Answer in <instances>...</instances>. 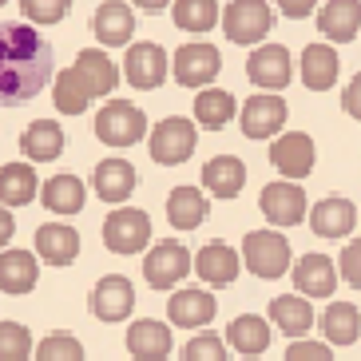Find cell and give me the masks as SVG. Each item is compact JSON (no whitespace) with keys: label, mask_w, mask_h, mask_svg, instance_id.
Here are the masks:
<instances>
[{"label":"cell","mask_w":361,"mask_h":361,"mask_svg":"<svg viewBox=\"0 0 361 361\" xmlns=\"http://www.w3.org/2000/svg\"><path fill=\"white\" fill-rule=\"evenodd\" d=\"M52 80V44L32 24H0V104H28Z\"/></svg>","instance_id":"cell-1"},{"label":"cell","mask_w":361,"mask_h":361,"mask_svg":"<svg viewBox=\"0 0 361 361\" xmlns=\"http://www.w3.org/2000/svg\"><path fill=\"white\" fill-rule=\"evenodd\" d=\"M195 143H199V131H195V119L187 116H167L159 119L147 135L151 159L163 163V167H179L195 155Z\"/></svg>","instance_id":"cell-2"},{"label":"cell","mask_w":361,"mask_h":361,"mask_svg":"<svg viewBox=\"0 0 361 361\" xmlns=\"http://www.w3.org/2000/svg\"><path fill=\"white\" fill-rule=\"evenodd\" d=\"M243 262L255 278H282L290 270V243L282 231H250L243 238Z\"/></svg>","instance_id":"cell-3"},{"label":"cell","mask_w":361,"mask_h":361,"mask_svg":"<svg viewBox=\"0 0 361 361\" xmlns=\"http://www.w3.org/2000/svg\"><path fill=\"white\" fill-rule=\"evenodd\" d=\"M147 135V116L139 111L128 99H111V104L99 107L96 116V139L107 147H131Z\"/></svg>","instance_id":"cell-4"},{"label":"cell","mask_w":361,"mask_h":361,"mask_svg":"<svg viewBox=\"0 0 361 361\" xmlns=\"http://www.w3.org/2000/svg\"><path fill=\"white\" fill-rule=\"evenodd\" d=\"M151 243V219L139 207H116L104 219V246L111 255H139Z\"/></svg>","instance_id":"cell-5"},{"label":"cell","mask_w":361,"mask_h":361,"mask_svg":"<svg viewBox=\"0 0 361 361\" xmlns=\"http://www.w3.org/2000/svg\"><path fill=\"white\" fill-rule=\"evenodd\" d=\"M191 250L183 243H175V238H163V243H155L147 250V258H143V278H147V286L155 290H175L183 282V278L191 274Z\"/></svg>","instance_id":"cell-6"},{"label":"cell","mask_w":361,"mask_h":361,"mask_svg":"<svg viewBox=\"0 0 361 361\" xmlns=\"http://www.w3.org/2000/svg\"><path fill=\"white\" fill-rule=\"evenodd\" d=\"M171 72H175V80L183 87H202L207 92V84L223 72V52L207 40L183 44L179 52H175V60H171Z\"/></svg>","instance_id":"cell-7"},{"label":"cell","mask_w":361,"mask_h":361,"mask_svg":"<svg viewBox=\"0 0 361 361\" xmlns=\"http://www.w3.org/2000/svg\"><path fill=\"white\" fill-rule=\"evenodd\" d=\"M314 159H318V147L306 131H286L270 143V163L278 167V175L286 183H302L314 171Z\"/></svg>","instance_id":"cell-8"},{"label":"cell","mask_w":361,"mask_h":361,"mask_svg":"<svg viewBox=\"0 0 361 361\" xmlns=\"http://www.w3.org/2000/svg\"><path fill=\"white\" fill-rule=\"evenodd\" d=\"M274 28V8L262 4V0H250V4H226L223 8V32L234 44H258L270 36Z\"/></svg>","instance_id":"cell-9"},{"label":"cell","mask_w":361,"mask_h":361,"mask_svg":"<svg viewBox=\"0 0 361 361\" xmlns=\"http://www.w3.org/2000/svg\"><path fill=\"white\" fill-rule=\"evenodd\" d=\"M246 75H250V84L278 96L282 87L290 84V75H294V60L282 44H258L250 60H246Z\"/></svg>","instance_id":"cell-10"},{"label":"cell","mask_w":361,"mask_h":361,"mask_svg":"<svg viewBox=\"0 0 361 361\" xmlns=\"http://www.w3.org/2000/svg\"><path fill=\"white\" fill-rule=\"evenodd\" d=\"M167 72H171L167 52L151 40L131 44L128 56H123V80H128L131 87H139V92H155V87L167 80Z\"/></svg>","instance_id":"cell-11"},{"label":"cell","mask_w":361,"mask_h":361,"mask_svg":"<svg viewBox=\"0 0 361 361\" xmlns=\"http://www.w3.org/2000/svg\"><path fill=\"white\" fill-rule=\"evenodd\" d=\"M262 214L270 226H298L302 219H310V207H306V191L298 183H266L262 187Z\"/></svg>","instance_id":"cell-12"},{"label":"cell","mask_w":361,"mask_h":361,"mask_svg":"<svg viewBox=\"0 0 361 361\" xmlns=\"http://www.w3.org/2000/svg\"><path fill=\"white\" fill-rule=\"evenodd\" d=\"M238 123H243L246 139H270L286 128V99L270 96V92H255V96L243 104L238 111Z\"/></svg>","instance_id":"cell-13"},{"label":"cell","mask_w":361,"mask_h":361,"mask_svg":"<svg viewBox=\"0 0 361 361\" xmlns=\"http://www.w3.org/2000/svg\"><path fill=\"white\" fill-rule=\"evenodd\" d=\"M135 310V286L123 274H104L92 290V314L99 322H123Z\"/></svg>","instance_id":"cell-14"},{"label":"cell","mask_w":361,"mask_h":361,"mask_svg":"<svg viewBox=\"0 0 361 361\" xmlns=\"http://www.w3.org/2000/svg\"><path fill=\"white\" fill-rule=\"evenodd\" d=\"M214 314H219V302H214L211 290H202V286H183V290H175L171 302H167L171 326H183V329L211 326Z\"/></svg>","instance_id":"cell-15"},{"label":"cell","mask_w":361,"mask_h":361,"mask_svg":"<svg viewBox=\"0 0 361 361\" xmlns=\"http://www.w3.org/2000/svg\"><path fill=\"white\" fill-rule=\"evenodd\" d=\"M243 270V255L231 250L226 243H207L195 255V274L207 282V286H231L234 278Z\"/></svg>","instance_id":"cell-16"},{"label":"cell","mask_w":361,"mask_h":361,"mask_svg":"<svg viewBox=\"0 0 361 361\" xmlns=\"http://www.w3.org/2000/svg\"><path fill=\"white\" fill-rule=\"evenodd\" d=\"M294 286L306 302L310 298H329L338 290V266L326 255H302L294 262Z\"/></svg>","instance_id":"cell-17"},{"label":"cell","mask_w":361,"mask_h":361,"mask_svg":"<svg viewBox=\"0 0 361 361\" xmlns=\"http://www.w3.org/2000/svg\"><path fill=\"white\" fill-rule=\"evenodd\" d=\"M338 48L334 44H306V52L298 60V75H302V84L310 92H326V87L338 84Z\"/></svg>","instance_id":"cell-18"},{"label":"cell","mask_w":361,"mask_h":361,"mask_svg":"<svg viewBox=\"0 0 361 361\" xmlns=\"http://www.w3.org/2000/svg\"><path fill=\"white\" fill-rule=\"evenodd\" d=\"M171 326H163V322L155 318H139L128 326V353L139 361H167L171 353Z\"/></svg>","instance_id":"cell-19"},{"label":"cell","mask_w":361,"mask_h":361,"mask_svg":"<svg viewBox=\"0 0 361 361\" xmlns=\"http://www.w3.org/2000/svg\"><path fill=\"white\" fill-rule=\"evenodd\" d=\"M92 32H96V40L104 48H123L131 40V32H135V12H131V4H119V0L99 4L96 16H92Z\"/></svg>","instance_id":"cell-20"},{"label":"cell","mask_w":361,"mask_h":361,"mask_svg":"<svg viewBox=\"0 0 361 361\" xmlns=\"http://www.w3.org/2000/svg\"><path fill=\"white\" fill-rule=\"evenodd\" d=\"M361 214L353 211L350 199H341V195H329V199H322L314 211H310V231L318 234V238H345V234L353 231V223H357Z\"/></svg>","instance_id":"cell-21"},{"label":"cell","mask_w":361,"mask_h":361,"mask_svg":"<svg viewBox=\"0 0 361 361\" xmlns=\"http://www.w3.org/2000/svg\"><path fill=\"white\" fill-rule=\"evenodd\" d=\"M270 326H278L294 341H306V334L314 329V306L302 294H278L270 302Z\"/></svg>","instance_id":"cell-22"},{"label":"cell","mask_w":361,"mask_h":361,"mask_svg":"<svg viewBox=\"0 0 361 361\" xmlns=\"http://www.w3.org/2000/svg\"><path fill=\"white\" fill-rule=\"evenodd\" d=\"M202 187L214 195V199H238L246 187V163L238 155H214L207 167H202Z\"/></svg>","instance_id":"cell-23"},{"label":"cell","mask_w":361,"mask_h":361,"mask_svg":"<svg viewBox=\"0 0 361 361\" xmlns=\"http://www.w3.org/2000/svg\"><path fill=\"white\" fill-rule=\"evenodd\" d=\"M36 255L48 266H72L80 255V234L68 223H44L36 231Z\"/></svg>","instance_id":"cell-24"},{"label":"cell","mask_w":361,"mask_h":361,"mask_svg":"<svg viewBox=\"0 0 361 361\" xmlns=\"http://www.w3.org/2000/svg\"><path fill=\"white\" fill-rule=\"evenodd\" d=\"M207 214H211V199L199 187H175L167 195V223L175 231H195L207 223Z\"/></svg>","instance_id":"cell-25"},{"label":"cell","mask_w":361,"mask_h":361,"mask_svg":"<svg viewBox=\"0 0 361 361\" xmlns=\"http://www.w3.org/2000/svg\"><path fill=\"white\" fill-rule=\"evenodd\" d=\"M226 341H231L234 353L258 357V353L270 350V318H262V314H238L226 326Z\"/></svg>","instance_id":"cell-26"},{"label":"cell","mask_w":361,"mask_h":361,"mask_svg":"<svg viewBox=\"0 0 361 361\" xmlns=\"http://www.w3.org/2000/svg\"><path fill=\"white\" fill-rule=\"evenodd\" d=\"M20 151H24V159H32V163L60 159V151H64V131H60V123L56 119H32L20 135Z\"/></svg>","instance_id":"cell-27"},{"label":"cell","mask_w":361,"mask_h":361,"mask_svg":"<svg viewBox=\"0 0 361 361\" xmlns=\"http://www.w3.org/2000/svg\"><path fill=\"white\" fill-rule=\"evenodd\" d=\"M92 187H96V195L104 202H116L119 207V202L131 199V191H135V167L128 159H104V163H96Z\"/></svg>","instance_id":"cell-28"},{"label":"cell","mask_w":361,"mask_h":361,"mask_svg":"<svg viewBox=\"0 0 361 361\" xmlns=\"http://www.w3.org/2000/svg\"><path fill=\"white\" fill-rule=\"evenodd\" d=\"M40 278V262L28 250H0V290L4 294H28Z\"/></svg>","instance_id":"cell-29"},{"label":"cell","mask_w":361,"mask_h":361,"mask_svg":"<svg viewBox=\"0 0 361 361\" xmlns=\"http://www.w3.org/2000/svg\"><path fill=\"white\" fill-rule=\"evenodd\" d=\"M318 24H322V36L326 40H334V44L353 40L361 28V4L357 0H329V4H322Z\"/></svg>","instance_id":"cell-30"},{"label":"cell","mask_w":361,"mask_h":361,"mask_svg":"<svg viewBox=\"0 0 361 361\" xmlns=\"http://www.w3.org/2000/svg\"><path fill=\"white\" fill-rule=\"evenodd\" d=\"M75 72L84 75V84L92 87V96H111L119 84V68L111 64V56L99 52V48H84V52L75 56Z\"/></svg>","instance_id":"cell-31"},{"label":"cell","mask_w":361,"mask_h":361,"mask_svg":"<svg viewBox=\"0 0 361 361\" xmlns=\"http://www.w3.org/2000/svg\"><path fill=\"white\" fill-rule=\"evenodd\" d=\"M40 202L52 214H80L84 202H87V191L75 175H52V179L40 187Z\"/></svg>","instance_id":"cell-32"},{"label":"cell","mask_w":361,"mask_h":361,"mask_svg":"<svg viewBox=\"0 0 361 361\" xmlns=\"http://www.w3.org/2000/svg\"><path fill=\"white\" fill-rule=\"evenodd\" d=\"M322 334L329 345H353L361 338V314L353 302H329L322 314Z\"/></svg>","instance_id":"cell-33"},{"label":"cell","mask_w":361,"mask_h":361,"mask_svg":"<svg viewBox=\"0 0 361 361\" xmlns=\"http://www.w3.org/2000/svg\"><path fill=\"white\" fill-rule=\"evenodd\" d=\"M36 199V171L28 163H4L0 167V207H24Z\"/></svg>","instance_id":"cell-34"},{"label":"cell","mask_w":361,"mask_h":361,"mask_svg":"<svg viewBox=\"0 0 361 361\" xmlns=\"http://www.w3.org/2000/svg\"><path fill=\"white\" fill-rule=\"evenodd\" d=\"M171 20L179 24L183 32H211L214 24H223V4H214V0H175Z\"/></svg>","instance_id":"cell-35"},{"label":"cell","mask_w":361,"mask_h":361,"mask_svg":"<svg viewBox=\"0 0 361 361\" xmlns=\"http://www.w3.org/2000/svg\"><path fill=\"white\" fill-rule=\"evenodd\" d=\"M234 96L231 92H223V87H207V92H199V99H195V123L207 131H223L226 123L234 119Z\"/></svg>","instance_id":"cell-36"},{"label":"cell","mask_w":361,"mask_h":361,"mask_svg":"<svg viewBox=\"0 0 361 361\" xmlns=\"http://www.w3.org/2000/svg\"><path fill=\"white\" fill-rule=\"evenodd\" d=\"M52 99L56 107L64 111V116H80V111H87V104H92V87L84 84V75L75 72V68H64V72H56V84H52Z\"/></svg>","instance_id":"cell-37"},{"label":"cell","mask_w":361,"mask_h":361,"mask_svg":"<svg viewBox=\"0 0 361 361\" xmlns=\"http://www.w3.org/2000/svg\"><path fill=\"white\" fill-rule=\"evenodd\" d=\"M36 361H84V345H80V338L56 329L36 345Z\"/></svg>","instance_id":"cell-38"},{"label":"cell","mask_w":361,"mask_h":361,"mask_svg":"<svg viewBox=\"0 0 361 361\" xmlns=\"http://www.w3.org/2000/svg\"><path fill=\"white\" fill-rule=\"evenodd\" d=\"M32 334L20 322H0V361H28Z\"/></svg>","instance_id":"cell-39"},{"label":"cell","mask_w":361,"mask_h":361,"mask_svg":"<svg viewBox=\"0 0 361 361\" xmlns=\"http://www.w3.org/2000/svg\"><path fill=\"white\" fill-rule=\"evenodd\" d=\"M183 361H226L223 338H219V334H211V329L195 334V338L183 345Z\"/></svg>","instance_id":"cell-40"},{"label":"cell","mask_w":361,"mask_h":361,"mask_svg":"<svg viewBox=\"0 0 361 361\" xmlns=\"http://www.w3.org/2000/svg\"><path fill=\"white\" fill-rule=\"evenodd\" d=\"M72 8V0H20V12L32 24H60Z\"/></svg>","instance_id":"cell-41"},{"label":"cell","mask_w":361,"mask_h":361,"mask_svg":"<svg viewBox=\"0 0 361 361\" xmlns=\"http://www.w3.org/2000/svg\"><path fill=\"white\" fill-rule=\"evenodd\" d=\"M338 266H341V278H345L353 290H361V238H353V243L341 246Z\"/></svg>","instance_id":"cell-42"},{"label":"cell","mask_w":361,"mask_h":361,"mask_svg":"<svg viewBox=\"0 0 361 361\" xmlns=\"http://www.w3.org/2000/svg\"><path fill=\"white\" fill-rule=\"evenodd\" d=\"M286 361H334V353H329V345H322V341H294L286 350Z\"/></svg>","instance_id":"cell-43"},{"label":"cell","mask_w":361,"mask_h":361,"mask_svg":"<svg viewBox=\"0 0 361 361\" xmlns=\"http://www.w3.org/2000/svg\"><path fill=\"white\" fill-rule=\"evenodd\" d=\"M341 107H345L353 119H361V72L345 84V92H341Z\"/></svg>","instance_id":"cell-44"},{"label":"cell","mask_w":361,"mask_h":361,"mask_svg":"<svg viewBox=\"0 0 361 361\" xmlns=\"http://www.w3.org/2000/svg\"><path fill=\"white\" fill-rule=\"evenodd\" d=\"M278 8L286 12V16H294V20H306L314 8H322V4H310V0H286V4H278Z\"/></svg>","instance_id":"cell-45"},{"label":"cell","mask_w":361,"mask_h":361,"mask_svg":"<svg viewBox=\"0 0 361 361\" xmlns=\"http://www.w3.org/2000/svg\"><path fill=\"white\" fill-rule=\"evenodd\" d=\"M12 231H16V226H12V214L4 211V207H0V246H4V243L12 238Z\"/></svg>","instance_id":"cell-46"}]
</instances>
